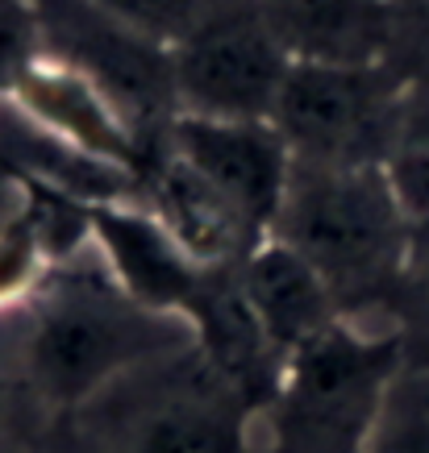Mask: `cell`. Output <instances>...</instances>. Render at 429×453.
Segmentation results:
<instances>
[{
    "label": "cell",
    "instance_id": "cell-8",
    "mask_svg": "<svg viewBox=\"0 0 429 453\" xmlns=\"http://www.w3.org/2000/svg\"><path fill=\"white\" fill-rule=\"evenodd\" d=\"M163 142L196 175L208 179L259 234H271L292 171V154L276 125L176 117Z\"/></svg>",
    "mask_w": 429,
    "mask_h": 453
},
{
    "label": "cell",
    "instance_id": "cell-18",
    "mask_svg": "<svg viewBox=\"0 0 429 453\" xmlns=\"http://www.w3.org/2000/svg\"><path fill=\"white\" fill-rule=\"evenodd\" d=\"M379 67L401 88H429V0H388Z\"/></svg>",
    "mask_w": 429,
    "mask_h": 453
},
{
    "label": "cell",
    "instance_id": "cell-7",
    "mask_svg": "<svg viewBox=\"0 0 429 453\" xmlns=\"http://www.w3.org/2000/svg\"><path fill=\"white\" fill-rule=\"evenodd\" d=\"M180 117L205 121H271L292 71L254 0H230L208 26L171 50Z\"/></svg>",
    "mask_w": 429,
    "mask_h": 453
},
{
    "label": "cell",
    "instance_id": "cell-24",
    "mask_svg": "<svg viewBox=\"0 0 429 453\" xmlns=\"http://www.w3.org/2000/svg\"><path fill=\"white\" fill-rule=\"evenodd\" d=\"M29 4H38V9H42V4H51V0H29Z\"/></svg>",
    "mask_w": 429,
    "mask_h": 453
},
{
    "label": "cell",
    "instance_id": "cell-3",
    "mask_svg": "<svg viewBox=\"0 0 429 453\" xmlns=\"http://www.w3.org/2000/svg\"><path fill=\"white\" fill-rule=\"evenodd\" d=\"M404 342L392 325L338 320L288 354L254 416V453H367Z\"/></svg>",
    "mask_w": 429,
    "mask_h": 453
},
{
    "label": "cell",
    "instance_id": "cell-13",
    "mask_svg": "<svg viewBox=\"0 0 429 453\" xmlns=\"http://www.w3.org/2000/svg\"><path fill=\"white\" fill-rule=\"evenodd\" d=\"M238 288L246 296L259 329L267 333V342L276 345V354L284 362L305 342L321 337L342 320L338 300L321 283L317 271L271 237L238 266Z\"/></svg>",
    "mask_w": 429,
    "mask_h": 453
},
{
    "label": "cell",
    "instance_id": "cell-16",
    "mask_svg": "<svg viewBox=\"0 0 429 453\" xmlns=\"http://www.w3.org/2000/svg\"><path fill=\"white\" fill-rule=\"evenodd\" d=\"M367 453H429V362L404 357Z\"/></svg>",
    "mask_w": 429,
    "mask_h": 453
},
{
    "label": "cell",
    "instance_id": "cell-1",
    "mask_svg": "<svg viewBox=\"0 0 429 453\" xmlns=\"http://www.w3.org/2000/svg\"><path fill=\"white\" fill-rule=\"evenodd\" d=\"M196 345L183 316L142 308L97 242L51 262L21 303L0 312V387L38 420H67L142 362Z\"/></svg>",
    "mask_w": 429,
    "mask_h": 453
},
{
    "label": "cell",
    "instance_id": "cell-22",
    "mask_svg": "<svg viewBox=\"0 0 429 453\" xmlns=\"http://www.w3.org/2000/svg\"><path fill=\"white\" fill-rule=\"evenodd\" d=\"M42 428H46V420H38L13 391L0 387V453H29Z\"/></svg>",
    "mask_w": 429,
    "mask_h": 453
},
{
    "label": "cell",
    "instance_id": "cell-11",
    "mask_svg": "<svg viewBox=\"0 0 429 453\" xmlns=\"http://www.w3.org/2000/svg\"><path fill=\"white\" fill-rule=\"evenodd\" d=\"M0 171L17 175L21 183H34L42 192L75 200L92 212L138 200V175L129 166L71 146L67 138L26 117L13 100H0Z\"/></svg>",
    "mask_w": 429,
    "mask_h": 453
},
{
    "label": "cell",
    "instance_id": "cell-14",
    "mask_svg": "<svg viewBox=\"0 0 429 453\" xmlns=\"http://www.w3.org/2000/svg\"><path fill=\"white\" fill-rule=\"evenodd\" d=\"M292 63L379 67L388 0H254Z\"/></svg>",
    "mask_w": 429,
    "mask_h": 453
},
{
    "label": "cell",
    "instance_id": "cell-20",
    "mask_svg": "<svg viewBox=\"0 0 429 453\" xmlns=\"http://www.w3.org/2000/svg\"><path fill=\"white\" fill-rule=\"evenodd\" d=\"M46 55L42 46V13L29 0H0V100L17 88L38 58Z\"/></svg>",
    "mask_w": 429,
    "mask_h": 453
},
{
    "label": "cell",
    "instance_id": "cell-10",
    "mask_svg": "<svg viewBox=\"0 0 429 453\" xmlns=\"http://www.w3.org/2000/svg\"><path fill=\"white\" fill-rule=\"evenodd\" d=\"M92 242L105 254L117 283L142 308L163 316H183L188 320V308L196 303L200 288L213 275L167 234L159 217L151 208H142L138 200L97 208L92 212Z\"/></svg>",
    "mask_w": 429,
    "mask_h": 453
},
{
    "label": "cell",
    "instance_id": "cell-2",
    "mask_svg": "<svg viewBox=\"0 0 429 453\" xmlns=\"http://www.w3.org/2000/svg\"><path fill=\"white\" fill-rule=\"evenodd\" d=\"M267 237L317 271L347 320L392 325V300L413 266V234L384 166L292 158L284 204Z\"/></svg>",
    "mask_w": 429,
    "mask_h": 453
},
{
    "label": "cell",
    "instance_id": "cell-17",
    "mask_svg": "<svg viewBox=\"0 0 429 453\" xmlns=\"http://www.w3.org/2000/svg\"><path fill=\"white\" fill-rule=\"evenodd\" d=\"M88 4H97L100 13H109L113 21H121L125 29L142 34L154 46L176 50L222 13L230 0H88Z\"/></svg>",
    "mask_w": 429,
    "mask_h": 453
},
{
    "label": "cell",
    "instance_id": "cell-19",
    "mask_svg": "<svg viewBox=\"0 0 429 453\" xmlns=\"http://www.w3.org/2000/svg\"><path fill=\"white\" fill-rule=\"evenodd\" d=\"M46 271H51V258L29 225L26 204V217H17L13 225H0V312H9L13 303L26 300Z\"/></svg>",
    "mask_w": 429,
    "mask_h": 453
},
{
    "label": "cell",
    "instance_id": "cell-12",
    "mask_svg": "<svg viewBox=\"0 0 429 453\" xmlns=\"http://www.w3.org/2000/svg\"><path fill=\"white\" fill-rule=\"evenodd\" d=\"M4 100H13L42 129L67 138L71 146L97 154V158L129 166L134 175L146 163V150L138 146L121 112L109 104V96L92 80H83L80 71H71L67 63H58L51 55H42Z\"/></svg>",
    "mask_w": 429,
    "mask_h": 453
},
{
    "label": "cell",
    "instance_id": "cell-9",
    "mask_svg": "<svg viewBox=\"0 0 429 453\" xmlns=\"http://www.w3.org/2000/svg\"><path fill=\"white\" fill-rule=\"evenodd\" d=\"M138 204L151 208L205 271H238L267 242L208 179L167 150V142L138 171Z\"/></svg>",
    "mask_w": 429,
    "mask_h": 453
},
{
    "label": "cell",
    "instance_id": "cell-4",
    "mask_svg": "<svg viewBox=\"0 0 429 453\" xmlns=\"http://www.w3.org/2000/svg\"><path fill=\"white\" fill-rule=\"evenodd\" d=\"M254 403L196 345L109 383L80 425L97 453H254Z\"/></svg>",
    "mask_w": 429,
    "mask_h": 453
},
{
    "label": "cell",
    "instance_id": "cell-21",
    "mask_svg": "<svg viewBox=\"0 0 429 453\" xmlns=\"http://www.w3.org/2000/svg\"><path fill=\"white\" fill-rule=\"evenodd\" d=\"M392 325L404 342V357L429 362V250L417 254L392 300Z\"/></svg>",
    "mask_w": 429,
    "mask_h": 453
},
{
    "label": "cell",
    "instance_id": "cell-5",
    "mask_svg": "<svg viewBox=\"0 0 429 453\" xmlns=\"http://www.w3.org/2000/svg\"><path fill=\"white\" fill-rule=\"evenodd\" d=\"M404 92L384 67L292 63L271 125L296 163L384 166Z\"/></svg>",
    "mask_w": 429,
    "mask_h": 453
},
{
    "label": "cell",
    "instance_id": "cell-6",
    "mask_svg": "<svg viewBox=\"0 0 429 453\" xmlns=\"http://www.w3.org/2000/svg\"><path fill=\"white\" fill-rule=\"evenodd\" d=\"M38 13L46 55L97 83L151 158L180 117L171 50L125 29L88 0H51Z\"/></svg>",
    "mask_w": 429,
    "mask_h": 453
},
{
    "label": "cell",
    "instance_id": "cell-23",
    "mask_svg": "<svg viewBox=\"0 0 429 453\" xmlns=\"http://www.w3.org/2000/svg\"><path fill=\"white\" fill-rule=\"evenodd\" d=\"M29 453H97L88 445V437L80 433L75 420H51V425L38 433V441L29 445Z\"/></svg>",
    "mask_w": 429,
    "mask_h": 453
},
{
    "label": "cell",
    "instance_id": "cell-15",
    "mask_svg": "<svg viewBox=\"0 0 429 453\" xmlns=\"http://www.w3.org/2000/svg\"><path fill=\"white\" fill-rule=\"evenodd\" d=\"M384 179L401 204L409 234H413V258L429 250V88H409L396 121V138L384 158Z\"/></svg>",
    "mask_w": 429,
    "mask_h": 453
}]
</instances>
